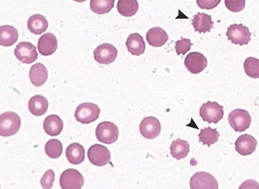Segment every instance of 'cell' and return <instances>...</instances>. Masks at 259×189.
Returning a JSON list of instances; mask_svg holds the SVG:
<instances>
[{"mask_svg": "<svg viewBox=\"0 0 259 189\" xmlns=\"http://www.w3.org/2000/svg\"><path fill=\"white\" fill-rule=\"evenodd\" d=\"M125 45L130 53L137 56L143 54L146 49L143 37L138 33L130 35L126 40Z\"/></svg>", "mask_w": 259, "mask_h": 189, "instance_id": "ac0fdd59", "label": "cell"}, {"mask_svg": "<svg viewBox=\"0 0 259 189\" xmlns=\"http://www.w3.org/2000/svg\"><path fill=\"white\" fill-rule=\"evenodd\" d=\"M47 155L52 159L59 158L63 152L62 143L58 139H53L47 142L45 146Z\"/></svg>", "mask_w": 259, "mask_h": 189, "instance_id": "f1b7e54d", "label": "cell"}, {"mask_svg": "<svg viewBox=\"0 0 259 189\" xmlns=\"http://www.w3.org/2000/svg\"><path fill=\"white\" fill-rule=\"evenodd\" d=\"M117 8L118 12L125 17L134 16L139 9V3L137 0H119Z\"/></svg>", "mask_w": 259, "mask_h": 189, "instance_id": "484cf974", "label": "cell"}, {"mask_svg": "<svg viewBox=\"0 0 259 189\" xmlns=\"http://www.w3.org/2000/svg\"><path fill=\"white\" fill-rule=\"evenodd\" d=\"M146 40L148 44L156 48L164 46L168 40L166 32L159 27L150 29L147 33Z\"/></svg>", "mask_w": 259, "mask_h": 189, "instance_id": "e0dca14e", "label": "cell"}, {"mask_svg": "<svg viewBox=\"0 0 259 189\" xmlns=\"http://www.w3.org/2000/svg\"><path fill=\"white\" fill-rule=\"evenodd\" d=\"M228 121L235 132H244L250 127L251 118L247 111L236 109L229 114Z\"/></svg>", "mask_w": 259, "mask_h": 189, "instance_id": "5b68a950", "label": "cell"}, {"mask_svg": "<svg viewBox=\"0 0 259 189\" xmlns=\"http://www.w3.org/2000/svg\"><path fill=\"white\" fill-rule=\"evenodd\" d=\"M29 78L31 83L36 87L44 85L48 79V71L41 63H36L33 65L29 71Z\"/></svg>", "mask_w": 259, "mask_h": 189, "instance_id": "2e32d148", "label": "cell"}, {"mask_svg": "<svg viewBox=\"0 0 259 189\" xmlns=\"http://www.w3.org/2000/svg\"><path fill=\"white\" fill-rule=\"evenodd\" d=\"M244 68L246 74L253 79L259 78V59L249 57L244 63Z\"/></svg>", "mask_w": 259, "mask_h": 189, "instance_id": "f546056e", "label": "cell"}, {"mask_svg": "<svg viewBox=\"0 0 259 189\" xmlns=\"http://www.w3.org/2000/svg\"><path fill=\"white\" fill-rule=\"evenodd\" d=\"M251 35L249 28L242 24L230 25L226 32L228 40L235 45L241 46L248 44L251 40Z\"/></svg>", "mask_w": 259, "mask_h": 189, "instance_id": "8992f818", "label": "cell"}, {"mask_svg": "<svg viewBox=\"0 0 259 189\" xmlns=\"http://www.w3.org/2000/svg\"><path fill=\"white\" fill-rule=\"evenodd\" d=\"M18 36V31L13 26L4 25L0 27V45L11 47L17 43Z\"/></svg>", "mask_w": 259, "mask_h": 189, "instance_id": "603a6c76", "label": "cell"}, {"mask_svg": "<svg viewBox=\"0 0 259 189\" xmlns=\"http://www.w3.org/2000/svg\"><path fill=\"white\" fill-rule=\"evenodd\" d=\"M239 189H259V183L253 179H248L241 184Z\"/></svg>", "mask_w": 259, "mask_h": 189, "instance_id": "e575fe53", "label": "cell"}, {"mask_svg": "<svg viewBox=\"0 0 259 189\" xmlns=\"http://www.w3.org/2000/svg\"><path fill=\"white\" fill-rule=\"evenodd\" d=\"M199 142H202L203 145H207L209 147L211 144L217 142L220 137V134L217 129H212L210 127L201 130L198 135Z\"/></svg>", "mask_w": 259, "mask_h": 189, "instance_id": "83f0119b", "label": "cell"}, {"mask_svg": "<svg viewBox=\"0 0 259 189\" xmlns=\"http://www.w3.org/2000/svg\"><path fill=\"white\" fill-rule=\"evenodd\" d=\"M83 184V177L76 170L68 169L61 175L60 184L62 189H81Z\"/></svg>", "mask_w": 259, "mask_h": 189, "instance_id": "52a82bcc", "label": "cell"}, {"mask_svg": "<svg viewBox=\"0 0 259 189\" xmlns=\"http://www.w3.org/2000/svg\"><path fill=\"white\" fill-rule=\"evenodd\" d=\"M14 54L23 64H31L38 58L36 47L28 42H21L17 45Z\"/></svg>", "mask_w": 259, "mask_h": 189, "instance_id": "9c48e42d", "label": "cell"}, {"mask_svg": "<svg viewBox=\"0 0 259 189\" xmlns=\"http://www.w3.org/2000/svg\"><path fill=\"white\" fill-rule=\"evenodd\" d=\"M141 135L146 139H153L159 136L161 131L159 120L154 117L144 118L140 125Z\"/></svg>", "mask_w": 259, "mask_h": 189, "instance_id": "7c38bea8", "label": "cell"}, {"mask_svg": "<svg viewBox=\"0 0 259 189\" xmlns=\"http://www.w3.org/2000/svg\"><path fill=\"white\" fill-rule=\"evenodd\" d=\"M43 128L48 135L56 136L59 135L63 130V122L58 116L50 115L46 118L43 123Z\"/></svg>", "mask_w": 259, "mask_h": 189, "instance_id": "7402d4cb", "label": "cell"}, {"mask_svg": "<svg viewBox=\"0 0 259 189\" xmlns=\"http://www.w3.org/2000/svg\"><path fill=\"white\" fill-rule=\"evenodd\" d=\"M55 174L53 170L50 169L46 172L40 179V184L44 189H51L55 181Z\"/></svg>", "mask_w": 259, "mask_h": 189, "instance_id": "d6a6232c", "label": "cell"}, {"mask_svg": "<svg viewBox=\"0 0 259 189\" xmlns=\"http://www.w3.org/2000/svg\"><path fill=\"white\" fill-rule=\"evenodd\" d=\"M101 112L98 105L92 102L81 103L77 107L74 117L77 121L89 124L96 121Z\"/></svg>", "mask_w": 259, "mask_h": 189, "instance_id": "7a4b0ae2", "label": "cell"}, {"mask_svg": "<svg viewBox=\"0 0 259 189\" xmlns=\"http://www.w3.org/2000/svg\"><path fill=\"white\" fill-rule=\"evenodd\" d=\"M193 45L191 43V40L188 39H184L182 37L181 40L178 41L176 43V50L178 55L182 54L184 55L191 49V47Z\"/></svg>", "mask_w": 259, "mask_h": 189, "instance_id": "4dcf8cb0", "label": "cell"}, {"mask_svg": "<svg viewBox=\"0 0 259 189\" xmlns=\"http://www.w3.org/2000/svg\"><path fill=\"white\" fill-rule=\"evenodd\" d=\"M88 158L94 165L102 167L110 162L111 153L106 146L100 144L91 146L88 151Z\"/></svg>", "mask_w": 259, "mask_h": 189, "instance_id": "30bf717a", "label": "cell"}, {"mask_svg": "<svg viewBox=\"0 0 259 189\" xmlns=\"http://www.w3.org/2000/svg\"><path fill=\"white\" fill-rule=\"evenodd\" d=\"M224 106L217 102L208 101L200 109V116L204 122L217 124L224 118Z\"/></svg>", "mask_w": 259, "mask_h": 189, "instance_id": "277c9868", "label": "cell"}, {"mask_svg": "<svg viewBox=\"0 0 259 189\" xmlns=\"http://www.w3.org/2000/svg\"><path fill=\"white\" fill-rule=\"evenodd\" d=\"M227 8L233 12H239L242 11L245 7V0H225Z\"/></svg>", "mask_w": 259, "mask_h": 189, "instance_id": "1f68e13d", "label": "cell"}, {"mask_svg": "<svg viewBox=\"0 0 259 189\" xmlns=\"http://www.w3.org/2000/svg\"><path fill=\"white\" fill-rule=\"evenodd\" d=\"M115 0H91L90 7L94 13L103 15L109 13L114 7Z\"/></svg>", "mask_w": 259, "mask_h": 189, "instance_id": "4316f807", "label": "cell"}, {"mask_svg": "<svg viewBox=\"0 0 259 189\" xmlns=\"http://www.w3.org/2000/svg\"><path fill=\"white\" fill-rule=\"evenodd\" d=\"M118 55L117 49L109 44H103L94 51L95 60L100 64L109 65L116 59Z\"/></svg>", "mask_w": 259, "mask_h": 189, "instance_id": "8fae6325", "label": "cell"}, {"mask_svg": "<svg viewBox=\"0 0 259 189\" xmlns=\"http://www.w3.org/2000/svg\"><path fill=\"white\" fill-rule=\"evenodd\" d=\"M37 48L41 55L45 56L52 55L58 48V41L56 36L52 33L42 35L38 41Z\"/></svg>", "mask_w": 259, "mask_h": 189, "instance_id": "9a60e30c", "label": "cell"}, {"mask_svg": "<svg viewBox=\"0 0 259 189\" xmlns=\"http://www.w3.org/2000/svg\"><path fill=\"white\" fill-rule=\"evenodd\" d=\"M66 157L71 164L78 165L85 159V150L83 146L78 143H71L67 147Z\"/></svg>", "mask_w": 259, "mask_h": 189, "instance_id": "cb8c5ba5", "label": "cell"}, {"mask_svg": "<svg viewBox=\"0 0 259 189\" xmlns=\"http://www.w3.org/2000/svg\"><path fill=\"white\" fill-rule=\"evenodd\" d=\"M96 135L100 142L107 144H112L118 138L119 130L114 123L104 121L98 125Z\"/></svg>", "mask_w": 259, "mask_h": 189, "instance_id": "3957f363", "label": "cell"}, {"mask_svg": "<svg viewBox=\"0 0 259 189\" xmlns=\"http://www.w3.org/2000/svg\"><path fill=\"white\" fill-rule=\"evenodd\" d=\"M27 26L31 32L35 35H40L47 31L49 23L45 16L34 14L28 19Z\"/></svg>", "mask_w": 259, "mask_h": 189, "instance_id": "44dd1931", "label": "cell"}, {"mask_svg": "<svg viewBox=\"0 0 259 189\" xmlns=\"http://www.w3.org/2000/svg\"><path fill=\"white\" fill-rule=\"evenodd\" d=\"M49 101L42 95H37L31 97L28 103L30 112L37 117L44 115L48 111Z\"/></svg>", "mask_w": 259, "mask_h": 189, "instance_id": "ffe728a7", "label": "cell"}, {"mask_svg": "<svg viewBox=\"0 0 259 189\" xmlns=\"http://www.w3.org/2000/svg\"><path fill=\"white\" fill-rule=\"evenodd\" d=\"M221 0H197V4L202 9L211 10L217 7Z\"/></svg>", "mask_w": 259, "mask_h": 189, "instance_id": "836d02e7", "label": "cell"}, {"mask_svg": "<svg viewBox=\"0 0 259 189\" xmlns=\"http://www.w3.org/2000/svg\"><path fill=\"white\" fill-rule=\"evenodd\" d=\"M191 189H219L218 182L212 175L205 172H197L190 181Z\"/></svg>", "mask_w": 259, "mask_h": 189, "instance_id": "ba28073f", "label": "cell"}, {"mask_svg": "<svg viewBox=\"0 0 259 189\" xmlns=\"http://www.w3.org/2000/svg\"><path fill=\"white\" fill-rule=\"evenodd\" d=\"M170 150L172 157L180 160L187 157L190 151V145L187 141L178 138L172 141Z\"/></svg>", "mask_w": 259, "mask_h": 189, "instance_id": "d4e9b609", "label": "cell"}, {"mask_svg": "<svg viewBox=\"0 0 259 189\" xmlns=\"http://www.w3.org/2000/svg\"><path fill=\"white\" fill-rule=\"evenodd\" d=\"M257 144L256 140L252 136L242 135L235 142V150L241 156H249L255 152Z\"/></svg>", "mask_w": 259, "mask_h": 189, "instance_id": "5bb4252c", "label": "cell"}, {"mask_svg": "<svg viewBox=\"0 0 259 189\" xmlns=\"http://www.w3.org/2000/svg\"><path fill=\"white\" fill-rule=\"evenodd\" d=\"M21 127V119L15 112L8 111L0 116V135L10 137L16 134Z\"/></svg>", "mask_w": 259, "mask_h": 189, "instance_id": "6da1fadb", "label": "cell"}, {"mask_svg": "<svg viewBox=\"0 0 259 189\" xmlns=\"http://www.w3.org/2000/svg\"><path fill=\"white\" fill-rule=\"evenodd\" d=\"M184 64L190 73L196 74L201 73L207 67V60L202 53L194 52L186 56Z\"/></svg>", "mask_w": 259, "mask_h": 189, "instance_id": "4fadbf2b", "label": "cell"}, {"mask_svg": "<svg viewBox=\"0 0 259 189\" xmlns=\"http://www.w3.org/2000/svg\"><path fill=\"white\" fill-rule=\"evenodd\" d=\"M194 30L196 32H199L205 33L210 32L211 29L213 28V22L211 19V16L204 13L198 12L197 14L194 16L192 20Z\"/></svg>", "mask_w": 259, "mask_h": 189, "instance_id": "d6986e66", "label": "cell"}]
</instances>
